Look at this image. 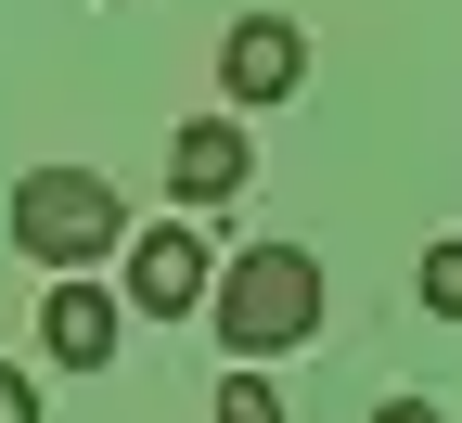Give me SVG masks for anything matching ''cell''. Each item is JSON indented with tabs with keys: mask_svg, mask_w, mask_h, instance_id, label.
<instances>
[{
	"mask_svg": "<svg viewBox=\"0 0 462 423\" xmlns=\"http://www.w3.org/2000/svg\"><path fill=\"white\" fill-rule=\"evenodd\" d=\"M206 321H218V346L245 359V372L282 359V346H309V334H321V257H309V244H245V257L218 270Z\"/></svg>",
	"mask_w": 462,
	"mask_h": 423,
	"instance_id": "6da1fadb",
	"label": "cell"
},
{
	"mask_svg": "<svg viewBox=\"0 0 462 423\" xmlns=\"http://www.w3.org/2000/svg\"><path fill=\"white\" fill-rule=\"evenodd\" d=\"M14 244L39 270H90V257L129 244V193H116L103 167H26L14 179Z\"/></svg>",
	"mask_w": 462,
	"mask_h": 423,
	"instance_id": "7a4b0ae2",
	"label": "cell"
},
{
	"mask_svg": "<svg viewBox=\"0 0 462 423\" xmlns=\"http://www.w3.org/2000/svg\"><path fill=\"white\" fill-rule=\"evenodd\" d=\"M206 295H218V270H206V231H193V218L129 231V308H142V321H193Z\"/></svg>",
	"mask_w": 462,
	"mask_h": 423,
	"instance_id": "3957f363",
	"label": "cell"
},
{
	"mask_svg": "<svg viewBox=\"0 0 462 423\" xmlns=\"http://www.w3.org/2000/svg\"><path fill=\"white\" fill-rule=\"evenodd\" d=\"M309 78V39H296V14H245L218 39V90H231V115H257V103H282Z\"/></svg>",
	"mask_w": 462,
	"mask_h": 423,
	"instance_id": "277c9868",
	"label": "cell"
},
{
	"mask_svg": "<svg viewBox=\"0 0 462 423\" xmlns=\"http://www.w3.org/2000/svg\"><path fill=\"white\" fill-rule=\"evenodd\" d=\"M245 179H257L245 115H180V142H167V193H180V206H231Z\"/></svg>",
	"mask_w": 462,
	"mask_h": 423,
	"instance_id": "5b68a950",
	"label": "cell"
},
{
	"mask_svg": "<svg viewBox=\"0 0 462 423\" xmlns=\"http://www.w3.org/2000/svg\"><path fill=\"white\" fill-rule=\"evenodd\" d=\"M39 346L65 359V372H103V359H116V295L90 270H65V282L39 295Z\"/></svg>",
	"mask_w": 462,
	"mask_h": 423,
	"instance_id": "8992f818",
	"label": "cell"
},
{
	"mask_svg": "<svg viewBox=\"0 0 462 423\" xmlns=\"http://www.w3.org/2000/svg\"><path fill=\"white\" fill-rule=\"evenodd\" d=\"M411 282H424V308H437V321H462V244H424Z\"/></svg>",
	"mask_w": 462,
	"mask_h": 423,
	"instance_id": "52a82bcc",
	"label": "cell"
},
{
	"mask_svg": "<svg viewBox=\"0 0 462 423\" xmlns=\"http://www.w3.org/2000/svg\"><path fill=\"white\" fill-rule=\"evenodd\" d=\"M218 423H282V398H270V372H231V385H218Z\"/></svg>",
	"mask_w": 462,
	"mask_h": 423,
	"instance_id": "ba28073f",
	"label": "cell"
},
{
	"mask_svg": "<svg viewBox=\"0 0 462 423\" xmlns=\"http://www.w3.org/2000/svg\"><path fill=\"white\" fill-rule=\"evenodd\" d=\"M0 423H39V385L14 372V359H0Z\"/></svg>",
	"mask_w": 462,
	"mask_h": 423,
	"instance_id": "9c48e42d",
	"label": "cell"
},
{
	"mask_svg": "<svg viewBox=\"0 0 462 423\" xmlns=\"http://www.w3.org/2000/svg\"><path fill=\"white\" fill-rule=\"evenodd\" d=\"M373 423H449V410H437V398H385Z\"/></svg>",
	"mask_w": 462,
	"mask_h": 423,
	"instance_id": "30bf717a",
	"label": "cell"
}]
</instances>
